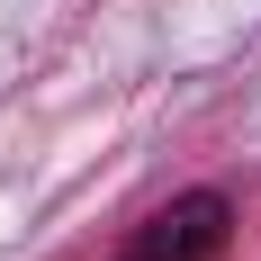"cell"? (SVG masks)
Instances as JSON below:
<instances>
[{
    "instance_id": "obj_1",
    "label": "cell",
    "mask_w": 261,
    "mask_h": 261,
    "mask_svg": "<svg viewBox=\"0 0 261 261\" xmlns=\"http://www.w3.org/2000/svg\"><path fill=\"white\" fill-rule=\"evenodd\" d=\"M225 234H234V198L225 189H180L171 207H153L126 234L117 261H225Z\"/></svg>"
}]
</instances>
